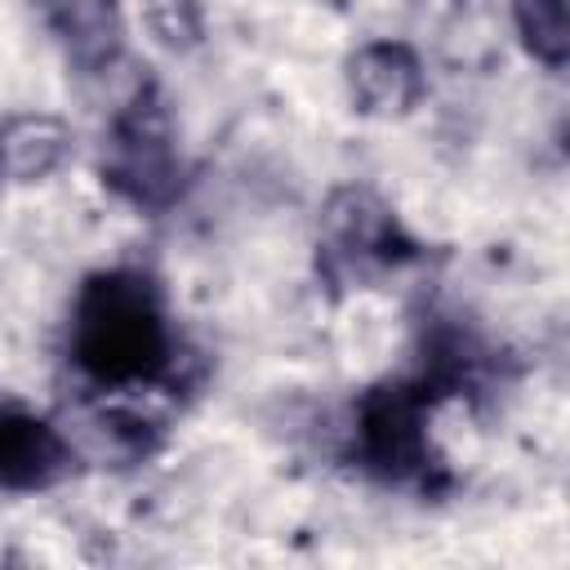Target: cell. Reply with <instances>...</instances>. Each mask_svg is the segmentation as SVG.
<instances>
[{
  "label": "cell",
  "instance_id": "obj_2",
  "mask_svg": "<svg viewBox=\"0 0 570 570\" xmlns=\"http://www.w3.org/2000/svg\"><path fill=\"white\" fill-rule=\"evenodd\" d=\"M102 183L129 200L134 209L160 214L183 191V160L174 147V125L160 89L147 80L134 89V98L116 111L107 147H102Z\"/></svg>",
  "mask_w": 570,
  "mask_h": 570
},
{
  "label": "cell",
  "instance_id": "obj_4",
  "mask_svg": "<svg viewBox=\"0 0 570 570\" xmlns=\"http://www.w3.org/2000/svg\"><path fill=\"white\" fill-rule=\"evenodd\" d=\"M325 227V267L330 272H365V267H396L419 254L405 236L401 218L387 200L370 187H338L321 214Z\"/></svg>",
  "mask_w": 570,
  "mask_h": 570
},
{
  "label": "cell",
  "instance_id": "obj_6",
  "mask_svg": "<svg viewBox=\"0 0 570 570\" xmlns=\"http://www.w3.org/2000/svg\"><path fill=\"white\" fill-rule=\"evenodd\" d=\"M347 89H352L356 111L379 116V120H396V116H410L419 107V98H423V67H419L410 45L374 40V45L352 53Z\"/></svg>",
  "mask_w": 570,
  "mask_h": 570
},
{
  "label": "cell",
  "instance_id": "obj_8",
  "mask_svg": "<svg viewBox=\"0 0 570 570\" xmlns=\"http://www.w3.org/2000/svg\"><path fill=\"white\" fill-rule=\"evenodd\" d=\"M71 151V129L58 116L22 111L0 120V178L9 183H36L53 174Z\"/></svg>",
  "mask_w": 570,
  "mask_h": 570
},
{
  "label": "cell",
  "instance_id": "obj_5",
  "mask_svg": "<svg viewBox=\"0 0 570 570\" xmlns=\"http://www.w3.org/2000/svg\"><path fill=\"white\" fill-rule=\"evenodd\" d=\"M71 463L76 454L49 419L18 405H0V490L9 494L49 490L71 472Z\"/></svg>",
  "mask_w": 570,
  "mask_h": 570
},
{
  "label": "cell",
  "instance_id": "obj_1",
  "mask_svg": "<svg viewBox=\"0 0 570 570\" xmlns=\"http://www.w3.org/2000/svg\"><path fill=\"white\" fill-rule=\"evenodd\" d=\"M71 356L80 374L102 387H138L165 379L174 343L156 281L125 267L89 276L71 316Z\"/></svg>",
  "mask_w": 570,
  "mask_h": 570
},
{
  "label": "cell",
  "instance_id": "obj_3",
  "mask_svg": "<svg viewBox=\"0 0 570 570\" xmlns=\"http://www.w3.org/2000/svg\"><path fill=\"white\" fill-rule=\"evenodd\" d=\"M441 392L428 379H392L361 396L356 405V454L365 472L392 485L432 490L441 476V459L428 436V410Z\"/></svg>",
  "mask_w": 570,
  "mask_h": 570
},
{
  "label": "cell",
  "instance_id": "obj_10",
  "mask_svg": "<svg viewBox=\"0 0 570 570\" xmlns=\"http://www.w3.org/2000/svg\"><path fill=\"white\" fill-rule=\"evenodd\" d=\"M142 18H147L151 36L174 53H187V49L200 45L205 22H200L196 0H142Z\"/></svg>",
  "mask_w": 570,
  "mask_h": 570
},
{
  "label": "cell",
  "instance_id": "obj_9",
  "mask_svg": "<svg viewBox=\"0 0 570 570\" xmlns=\"http://www.w3.org/2000/svg\"><path fill=\"white\" fill-rule=\"evenodd\" d=\"M517 31L521 45L534 62L548 71H561L570 62V22H566V0H517Z\"/></svg>",
  "mask_w": 570,
  "mask_h": 570
},
{
  "label": "cell",
  "instance_id": "obj_7",
  "mask_svg": "<svg viewBox=\"0 0 570 570\" xmlns=\"http://www.w3.org/2000/svg\"><path fill=\"white\" fill-rule=\"evenodd\" d=\"M40 18L85 71H107L125 49L120 0H36Z\"/></svg>",
  "mask_w": 570,
  "mask_h": 570
}]
</instances>
